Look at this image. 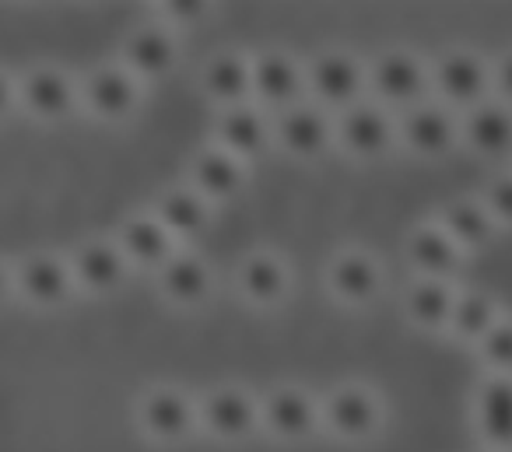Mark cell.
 <instances>
[{
  "label": "cell",
  "instance_id": "cell-1",
  "mask_svg": "<svg viewBox=\"0 0 512 452\" xmlns=\"http://www.w3.org/2000/svg\"><path fill=\"white\" fill-rule=\"evenodd\" d=\"M148 88L120 64V60H106L95 64L78 78V102L81 113L99 127H127L141 116Z\"/></svg>",
  "mask_w": 512,
  "mask_h": 452
},
{
  "label": "cell",
  "instance_id": "cell-2",
  "mask_svg": "<svg viewBox=\"0 0 512 452\" xmlns=\"http://www.w3.org/2000/svg\"><path fill=\"white\" fill-rule=\"evenodd\" d=\"M365 67H369V99L386 106L390 113H404V109L432 99L428 57H421L418 50L386 46V50L372 53Z\"/></svg>",
  "mask_w": 512,
  "mask_h": 452
},
{
  "label": "cell",
  "instance_id": "cell-3",
  "mask_svg": "<svg viewBox=\"0 0 512 452\" xmlns=\"http://www.w3.org/2000/svg\"><path fill=\"white\" fill-rule=\"evenodd\" d=\"M306 99L334 116L355 102L369 99L365 57L344 50V46H327V50L313 53L306 60Z\"/></svg>",
  "mask_w": 512,
  "mask_h": 452
},
{
  "label": "cell",
  "instance_id": "cell-4",
  "mask_svg": "<svg viewBox=\"0 0 512 452\" xmlns=\"http://www.w3.org/2000/svg\"><path fill=\"white\" fill-rule=\"evenodd\" d=\"M428 71H432V99L453 113H467L491 99V60L470 46H446L442 53L428 57Z\"/></svg>",
  "mask_w": 512,
  "mask_h": 452
},
{
  "label": "cell",
  "instance_id": "cell-5",
  "mask_svg": "<svg viewBox=\"0 0 512 452\" xmlns=\"http://www.w3.org/2000/svg\"><path fill=\"white\" fill-rule=\"evenodd\" d=\"M334 144L351 162L376 165L400 148L397 141V113L372 99H362L334 116Z\"/></svg>",
  "mask_w": 512,
  "mask_h": 452
},
{
  "label": "cell",
  "instance_id": "cell-6",
  "mask_svg": "<svg viewBox=\"0 0 512 452\" xmlns=\"http://www.w3.org/2000/svg\"><path fill=\"white\" fill-rule=\"evenodd\" d=\"M323 431L344 445L376 442L386 424L383 396L365 382H341L327 396H320Z\"/></svg>",
  "mask_w": 512,
  "mask_h": 452
},
{
  "label": "cell",
  "instance_id": "cell-7",
  "mask_svg": "<svg viewBox=\"0 0 512 452\" xmlns=\"http://www.w3.org/2000/svg\"><path fill=\"white\" fill-rule=\"evenodd\" d=\"M134 424L155 445H186L200 431L197 396L179 386H151L137 396Z\"/></svg>",
  "mask_w": 512,
  "mask_h": 452
},
{
  "label": "cell",
  "instance_id": "cell-8",
  "mask_svg": "<svg viewBox=\"0 0 512 452\" xmlns=\"http://www.w3.org/2000/svg\"><path fill=\"white\" fill-rule=\"evenodd\" d=\"M18 113L39 127H64L81 113L78 78L57 64H36L18 74Z\"/></svg>",
  "mask_w": 512,
  "mask_h": 452
},
{
  "label": "cell",
  "instance_id": "cell-9",
  "mask_svg": "<svg viewBox=\"0 0 512 452\" xmlns=\"http://www.w3.org/2000/svg\"><path fill=\"white\" fill-rule=\"evenodd\" d=\"M323 288L337 309L365 312L383 298L386 291V270L372 249L351 246L337 249L323 270Z\"/></svg>",
  "mask_w": 512,
  "mask_h": 452
},
{
  "label": "cell",
  "instance_id": "cell-10",
  "mask_svg": "<svg viewBox=\"0 0 512 452\" xmlns=\"http://www.w3.org/2000/svg\"><path fill=\"white\" fill-rule=\"evenodd\" d=\"M113 60H120L144 88L162 85L183 64V36L165 29L158 18L155 22H141L134 29H127V36L120 39V50H116Z\"/></svg>",
  "mask_w": 512,
  "mask_h": 452
},
{
  "label": "cell",
  "instance_id": "cell-11",
  "mask_svg": "<svg viewBox=\"0 0 512 452\" xmlns=\"http://www.w3.org/2000/svg\"><path fill=\"white\" fill-rule=\"evenodd\" d=\"M200 431L221 445H242L260 431V396L246 386H225L207 389L197 396Z\"/></svg>",
  "mask_w": 512,
  "mask_h": 452
},
{
  "label": "cell",
  "instance_id": "cell-12",
  "mask_svg": "<svg viewBox=\"0 0 512 452\" xmlns=\"http://www.w3.org/2000/svg\"><path fill=\"white\" fill-rule=\"evenodd\" d=\"M260 431L285 445L309 442L316 431H323L320 396L295 382L260 393Z\"/></svg>",
  "mask_w": 512,
  "mask_h": 452
},
{
  "label": "cell",
  "instance_id": "cell-13",
  "mask_svg": "<svg viewBox=\"0 0 512 452\" xmlns=\"http://www.w3.org/2000/svg\"><path fill=\"white\" fill-rule=\"evenodd\" d=\"M397 141L418 162H442L460 148V113L435 99L418 102L397 113Z\"/></svg>",
  "mask_w": 512,
  "mask_h": 452
},
{
  "label": "cell",
  "instance_id": "cell-14",
  "mask_svg": "<svg viewBox=\"0 0 512 452\" xmlns=\"http://www.w3.org/2000/svg\"><path fill=\"white\" fill-rule=\"evenodd\" d=\"M15 298L32 312H60L78 298L67 253L39 249L15 263Z\"/></svg>",
  "mask_w": 512,
  "mask_h": 452
},
{
  "label": "cell",
  "instance_id": "cell-15",
  "mask_svg": "<svg viewBox=\"0 0 512 452\" xmlns=\"http://www.w3.org/2000/svg\"><path fill=\"white\" fill-rule=\"evenodd\" d=\"M271 123H274V151L288 155L292 162L313 165L323 162L330 151H337L334 113H327V109H320L309 99L274 113Z\"/></svg>",
  "mask_w": 512,
  "mask_h": 452
},
{
  "label": "cell",
  "instance_id": "cell-16",
  "mask_svg": "<svg viewBox=\"0 0 512 452\" xmlns=\"http://www.w3.org/2000/svg\"><path fill=\"white\" fill-rule=\"evenodd\" d=\"M253 102L264 113H281L306 102V60L285 46H267L253 53Z\"/></svg>",
  "mask_w": 512,
  "mask_h": 452
},
{
  "label": "cell",
  "instance_id": "cell-17",
  "mask_svg": "<svg viewBox=\"0 0 512 452\" xmlns=\"http://www.w3.org/2000/svg\"><path fill=\"white\" fill-rule=\"evenodd\" d=\"M235 291L256 312H274L288 305L295 291L292 263L274 249H253L235 267Z\"/></svg>",
  "mask_w": 512,
  "mask_h": 452
},
{
  "label": "cell",
  "instance_id": "cell-18",
  "mask_svg": "<svg viewBox=\"0 0 512 452\" xmlns=\"http://www.w3.org/2000/svg\"><path fill=\"white\" fill-rule=\"evenodd\" d=\"M183 172H186L183 183H190L214 211L235 204L249 186V165L239 162L235 155H228V151L218 148L214 141L200 144V148L186 158Z\"/></svg>",
  "mask_w": 512,
  "mask_h": 452
},
{
  "label": "cell",
  "instance_id": "cell-19",
  "mask_svg": "<svg viewBox=\"0 0 512 452\" xmlns=\"http://www.w3.org/2000/svg\"><path fill=\"white\" fill-rule=\"evenodd\" d=\"M211 141L253 169L256 162H264V158L274 151L271 113H264L256 102H242V106L218 109L214 127H211Z\"/></svg>",
  "mask_w": 512,
  "mask_h": 452
},
{
  "label": "cell",
  "instance_id": "cell-20",
  "mask_svg": "<svg viewBox=\"0 0 512 452\" xmlns=\"http://www.w3.org/2000/svg\"><path fill=\"white\" fill-rule=\"evenodd\" d=\"M155 291L169 309L200 312L211 305L214 291H218V277L204 256L179 246L176 256L155 274Z\"/></svg>",
  "mask_w": 512,
  "mask_h": 452
},
{
  "label": "cell",
  "instance_id": "cell-21",
  "mask_svg": "<svg viewBox=\"0 0 512 452\" xmlns=\"http://www.w3.org/2000/svg\"><path fill=\"white\" fill-rule=\"evenodd\" d=\"M113 242H116V249H120L123 260H127L130 274H151V277H155L179 249V242L172 239V232L151 211L127 214V218L116 225Z\"/></svg>",
  "mask_w": 512,
  "mask_h": 452
},
{
  "label": "cell",
  "instance_id": "cell-22",
  "mask_svg": "<svg viewBox=\"0 0 512 452\" xmlns=\"http://www.w3.org/2000/svg\"><path fill=\"white\" fill-rule=\"evenodd\" d=\"M67 263H71L78 295L85 298H113L116 291H123V284L130 277V267L120 256V249H116L113 235L109 239H102V235L81 239L67 253Z\"/></svg>",
  "mask_w": 512,
  "mask_h": 452
},
{
  "label": "cell",
  "instance_id": "cell-23",
  "mask_svg": "<svg viewBox=\"0 0 512 452\" xmlns=\"http://www.w3.org/2000/svg\"><path fill=\"white\" fill-rule=\"evenodd\" d=\"M197 88L214 109L253 102V53L221 46L197 67Z\"/></svg>",
  "mask_w": 512,
  "mask_h": 452
},
{
  "label": "cell",
  "instance_id": "cell-24",
  "mask_svg": "<svg viewBox=\"0 0 512 452\" xmlns=\"http://www.w3.org/2000/svg\"><path fill=\"white\" fill-rule=\"evenodd\" d=\"M404 263L414 277H432V281H460L467 253L449 239L439 221H421L404 239Z\"/></svg>",
  "mask_w": 512,
  "mask_h": 452
},
{
  "label": "cell",
  "instance_id": "cell-25",
  "mask_svg": "<svg viewBox=\"0 0 512 452\" xmlns=\"http://www.w3.org/2000/svg\"><path fill=\"white\" fill-rule=\"evenodd\" d=\"M460 148L484 162H512V106L491 95L460 113Z\"/></svg>",
  "mask_w": 512,
  "mask_h": 452
},
{
  "label": "cell",
  "instance_id": "cell-26",
  "mask_svg": "<svg viewBox=\"0 0 512 452\" xmlns=\"http://www.w3.org/2000/svg\"><path fill=\"white\" fill-rule=\"evenodd\" d=\"M470 424L481 449L512 452V375H481L470 403Z\"/></svg>",
  "mask_w": 512,
  "mask_h": 452
},
{
  "label": "cell",
  "instance_id": "cell-27",
  "mask_svg": "<svg viewBox=\"0 0 512 452\" xmlns=\"http://www.w3.org/2000/svg\"><path fill=\"white\" fill-rule=\"evenodd\" d=\"M151 214L169 228L179 246H190V242L204 239L214 221V207L190 183L165 186L155 197V204H151Z\"/></svg>",
  "mask_w": 512,
  "mask_h": 452
},
{
  "label": "cell",
  "instance_id": "cell-28",
  "mask_svg": "<svg viewBox=\"0 0 512 452\" xmlns=\"http://www.w3.org/2000/svg\"><path fill=\"white\" fill-rule=\"evenodd\" d=\"M453 281H432V277H411V284L400 295V312L421 333H446L449 312L456 302Z\"/></svg>",
  "mask_w": 512,
  "mask_h": 452
},
{
  "label": "cell",
  "instance_id": "cell-29",
  "mask_svg": "<svg viewBox=\"0 0 512 452\" xmlns=\"http://www.w3.org/2000/svg\"><path fill=\"white\" fill-rule=\"evenodd\" d=\"M442 228L449 232V239L463 249V253H484L491 242L498 239V225L491 221L488 207L481 204V197H456L435 214Z\"/></svg>",
  "mask_w": 512,
  "mask_h": 452
},
{
  "label": "cell",
  "instance_id": "cell-30",
  "mask_svg": "<svg viewBox=\"0 0 512 452\" xmlns=\"http://www.w3.org/2000/svg\"><path fill=\"white\" fill-rule=\"evenodd\" d=\"M502 316H505V312H502V305L495 302V295H488V291H477V288H460V291H456L453 312H449L446 333L456 340V344L474 347L477 340H481Z\"/></svg>",
  "mask_w": 512,
  "mask_h": 452
},
{
  "label": "cell",
  "instance_id": "cell-31",
  "mask_svg": "<svg viewBox=\"0 0 512 452\" xmlns=\"http://www.w3.org/2000/svg\"><path fill=\"white\" fill-rule=\"evenodd\" d=\"M155 4V18L165 29L190 36V32L204 29L218 11V0H151Z\"/></svg>",
  "mask_w": 512,
  "mask_h": 452
},
{
  "label": "cell",
  "instance_id": "cell-32",
  "mask_svg": "<svg viewBox=\"0 0 512 452\" xmlns=\"http://www.w3.org/2000/svg\"><path fill=\"white\" fill-rule=\"evenodd\" d=\"M484 375H512V316H502L474 344Z\"/></svg>",
  "mask_w": 512,
  "mask_h": 452
},
{
  "label": "cell",
  "instance_id": "cell-33",
  "mask_svg": "<svg viewBox=\"0 0 512 452\" xmlns=\"http://www.w3.org/2000/svg\"><path fill=\"white\" fill-rule=\"evenodd\" d=\"M477 197H481V204L488 207V214L498 225V232H512V165L502 172H495Z\"/></svg>",
  "mask_w": 512,
  "mask_h": 452
},
{
  "label": "cell",
  "instance_id": "cell-34",
  "mask_svg": "<svg viewBox=\"0 0 512 452\" xmlns=\"http://www.w3.org/2000/svg\"><path fill=\"white\" fill-rule=\"evenodd\" d=\"M491 95L505 106H512V50L498 53L491 60Z\"/></svg>",
  "mask_w": 512,
  "mask_h": 452
},
{
  "label": "cell",
  "instance_id": "cell-35",
  "mask_svg": "<svg viewBox=\"0 0 512 452\" xmlns=\"http://www.w3.org/2000/svg\"><path fill=\"white\" fill-rule=\"evenodd\" d=\"M18 113V78L0 67V123H8Z\"/></svg>",
  "mask_w": 512,
  "mask_h": 452
},
{
  "label": "cell",
  "instance_id": "cell-36",
  "mask_svg": "<svg viewBox=\"0 0 512 452\" xmlns=\"http://www.w3.org/2000/svg\"><path fill=\"white\" fill-rule=\"evenodd\" d=\"M15 298V267L8 260H0V309Z\"/></svg>",
  "mask_w": 512,
  "mask_h": 452
},
{
  "label": "cell",
  "instance_id": "cell-37",
  "mask_svg": "<svg viewBox=\"0 0 512 452\" xmlns=\"http://www.w3.org/2000/svg\"><path fill=\"white\" fill-rule=\"evenodd\" d=\"M15 4H43V0H15Z\"/></svg>",
  "mask_w": 512,
  "mask_h": 452
},
{
  "label": "cell",
  "instance_id": "cell-38",
  "mask_svg": "<svg viewBox=\"0 0 512 452\" xmlns=\"http://www.w3.org/2000/svg\"><path fill=\"white\" fill-rule=\"evenodd\" d=\"M81 4H102V0H81Z\"/></svg>",
  "mask_w": 512,
  "mask_h": 452
},
{
  "label": "cell",
  "instance_id": "cell-39",
  "mask_svg": "<svg viewBox=\"0 0 512 452\" xmlns=\"http://www.w3.org/2000/svg\"><path fill=\"white\" fill-rule=\"evenodd\" d=\"M484 452H505V449H484Z\"/></svg>",
  "mask_w": 512,
  "mask_h": 452
}]
</instances>
